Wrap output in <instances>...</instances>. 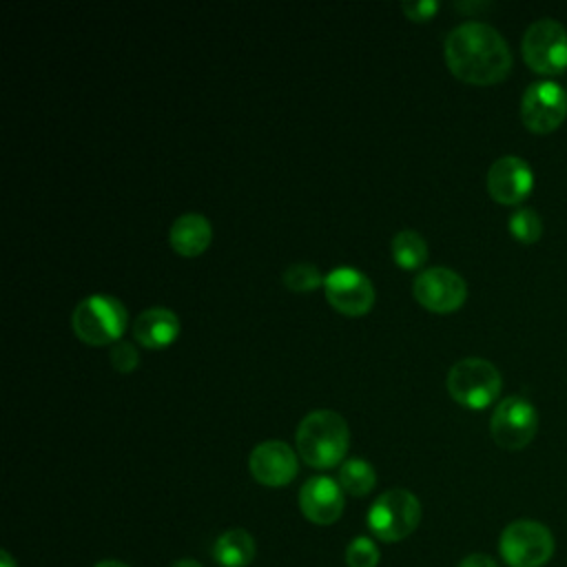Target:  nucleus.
I'll use <instances>...</instances> for the list:
<instances>
[{
	"instance_id": "1",
	"label": "nucleus",
	"mask_w": 567,
	"mask_h": 567,
	"mask_svg": "<svg viewBox=\"0 0 567 567\" xmlns=\"http://www.w3.org/2000/svg\"><path fill=\"white\" fill-rule=\"evenodd\" d=\"M443 55L454 78L476 86L496 84L512 69V53L505 38L478 20L454 27L445 38Z\"/></svg>"
},
{
	"instance_id": "2",
	"label": "nucleus",
	"mask_w": 567,
	"mask_h": 567,
	"mask_svg": "<svg viewBox=\"0 0 567 567\" xmlns=\"http://www.w3.org/2000/svg\"><path fill=\"white\" fill-rule=\"evenodd\" d=\"M295 443L301 461L310 467L328 470L343 461L350 445V430L339 412L315 410L297 425Z\"/></svg>"
},
{
	"instance_id": "3",
	"label": "nucleus",
	"mask_w": 567,
	"mask_h": 567,
	"mask_svg": "<svg viewBox=\"0 0 567 567\" xmlns=\"http://www.w3.org/2000/svg\"><path fill=\"white\" fill-rule=\"evenodd\" d=\"M126 308L117 297L91 295L73 308L71 328L82 343L106 346L120 341L126 330Z\"/></svg>"
},
{
	"instance_id": "4",
	"label": "nucleus",
	"mask_w": 567,
	"mask_h": 567,
	"mask_svg": "<svg viewBox=\"0 0 567 567\" xmlns=\"http://www.w3.org/2000/svg\"><path fill=\"white\" fill-rule=\"evenodd\" d=\"M445 385L458 405L483 410L501 394L503 379L492 361L481 357H465L450 368Z\"/></svg>"
},
{
	"instance_id": "5",
	"label": "nucleus",
	"mask_w": 567,
	"mask_h": 567,
	"mask_svg": "<svg viewBox=\"0 0 567 567\" xmlns=\"http://www.w3.org/2000/svg\"><path fill=\"white\" fill-rule=\"evenodd\" d=\"M421 523L419 498L401 487L388 489L368 509L370 532L385 543H399L410 536Z\"/></svg>"
},
{
	"instance_id": "6",
	"label": "nucleus",
	"mask_w": 567,
	"mask_h": 567,
	"mask_svg": "<svg viewBox=\"0 0 567 567\" xmlns=\"http://www.w3.org/2000/svg\"><path fill=\"white\" fill-rule=\"evenodd\" d=\"M498 549L509 567H543L554 556V536L543 523L520 518L503 529Z\"/></svg>"
},
{
	"instance_id": "7",
	"label": "nucleus",
	"mask_w": 567,
	"mask_h": 567,
	"mask_svg": "<svg viewBox=\"0 0 567 567\" xmlns=\"http://www.w3.org/2000/svg\"><path fill=\"white\" fill-rule=\"evenodd\" d=\"M527 66L536 73H560L567 66V31L554 18L534 20L520 42Z\"/></svg>"
},
{
	"instance_id": "8",
	"label": "nucleus",
	"mask_w": 567,
	"mask_h": 567,
	"mask_svg": "<svg viewBox=\"0 0 567 567\" xmlns=\"http://www.w3.org/2000/svg\"><path fill=\"white\" fill-rule=\"evenodd\" d=\"M538 432V412L525 396H505L492 412L489 434L503 450H523Z\"/></svg>"
},
{
	"instance_id": "9",
	"label": "nucleus",
	"mask_w": 567,
	"mask_h": 567,
	"mask_svg": "<svg viewBox=\"0 0 567 567\" xmlns=\"http://www.w3.org/2000/svg\"><path fill=\"white\" fill-rule=\"evenodd\" d=\"M414 299L430 312H454L467 299V284L465 279L445 266L425 268L416 275L412 284Z\"/></svg>"
},
{
	"instance_id": "10",
	"label": "nucleus",
	"mask_w": 567,
	"mask_h": 567,
	"mask_svg": "<svg viewBox=\"0 0 567 567\" xmlns=\"http://www.w3.org/2000/svg\"><path fill=\"white\" fill-rule=\"evenodd\" d=\"M567 115V93L551 80L534 82L520 100V120L534 133H549L563 124Z\"/></svg>"
},
{
	"instance_id": "11",
	"label": "nucleus",
	"mask_w": 567,
	"mask_h": 567,
	"mask_svg": "<svg viewBox=\"0 0 567 567\" xmlns=\"http://www.w3.org/2000/svg\"><path fill=\"white\" fill-rule=\"evenodd\" d=\"M323 292L328 303L346 317H361L374 306L372 281L363 272L348 266H339L326 275Z\"/></svg>"
},
{
	"instance_id": "12",
	"label": "nucleus",
	"mask_w": 567,
	"mask_h": 567,
	"mask_svg": "<svg viewBox=\"0 0 567 567\" xmlns=\"http://www.w3.org/2000/svg\"><path fill=\"white\" fill-rule=\"evenodd\" d=\"M248 470L257 483L266 487H284L297 476L299 461L288 443L272 439L255 445L248 456Z\"/></svg>"
},
{
	"instance_id": "13",
	"label": "nucleus",
	"mask_w": 567,
	"mask_h": 567,
	"mask_svg": "<svg viewBox=\"0 0 567 567\" xmlns=\"http://www.w3.org/2000/svg\"><path fill=\"white\" fill-rule=\"evenodd\" d=\"M534 186V173L529 164L518 155H503L492 162L487 171V193L498 204L523 202Z\"/></svg>"
},
{
	"instance_id": "14",
	"label": "nucleus",
	"mask_w": 567,
	"mask_h": 567,
	"mask_svg": "<svg viewBox=\"0 0 567 567\" xmlns=\"http://www.w3.org/2000/svg\"><path fill=\"white\" fill-rule=\"evenodd\" d=\"M301 514L315 525H332L343 512V489L330 476H312L299 489Z\"/></svg>"
},
{
	"instance_id": "15",
	"label": "nucleus",
	"mask_w": 567,
	"mask_h": 567,
	"mask_svg": "<svg viewBox=\"0 0 567 567\" xmlns=\"http://www.w3.org/2000/svg\"><path fill=\"white\" fill-rule=\"evenodd\" d=\"M133 337L146 350H162L179 337V317L162 306L146 308L133 323Z\"/></svg>"
},
{
	"instance_id": "16",
	"label": "nucleus",
	"mask_w": 567,
	"mask_h": 567,
	"mask_svg": "<svg viewBox=\"0 0 567 567\" xmlns=\"http://www.w3.org/2000/svg\"><path fill=\"white\" fill-rule=\"evenodd\" d=\"M171 248L182 257H199L213 241V226L199 213H184L171 224Z\"/></svg>"
},
{
	"instance_id": "17",
	"label": "nucleus",
	"mask_w": 567,
	"mask_h": 567,
	"mask_svg": "<svg viewBox=\"0 0 567 567\" xmlns=\"http://www.w3.org/2000/svg\"><path fill=\"white\" fill-rule=\"evenodd\" d=\"M213 558L221 567H246L255 558V540L246 529H228L215 540Z\"/></svg>"
},
{
	"instance_id": "18",
	"label": "nucleus",
	"mask_w": 567,
	"mask_h": 567,
	"mask_svg": "<svg viewBox=\"0 0 567 567\" xmlns=\"http://www.w3.org/2000/svg\"><path fill=\"white\" fill-rule=\"evenodd\" d=\"M392 259L403 270H416L427 259V241L412 228L399 230L390 244Z\"/></svg>"
},
{
	"instance_id": "19",
	"label": "nucleus",
	"mask_w": 567,
	"mask_h": 567,
	"mask_svg": "<svg viewBox=\"0 0 567 567\" xmlns=\"http://www.w3.org/2000/svg\"><path fill=\"white\" fill-rule=\"evenodd\" d=\"M339 485L352 496H365L377 485V472L365 458H348L339 467Z\"/></svg>"
},
{
	"instance_id": "20",
	"label": "nucleus",
	"mask_w": 567,
	"mask_h": 567,
	"mask_svg": "<svg viewBox=\"0 0 567 567\" xmlns=\"http://www.w3.org/2000/svg\"><path fill=\"white\" fill-rule=\"evenodd\" d=\"M323 279L319 268L315 264H308V261H301V264H290L284 275H281V281L288 290L292 292H310V290H317L319 286H323Z\"/></svg>"
},
{
	"instance_id": "21",
	"label": "nucleus",
	"mask_w": 567,
	"mask_h": 567,
	"mask_svg": "<svg viewBox=\"0 0 567 567\" xmlns=\"http://www.w3.org/2000/svg\"><path fill=\"white\" fill-rule=\"evenodd\" d=\"M509 233L523 244H534L543 235V219L529 206L516 208L509 215Z\"/></svg>"
},
{
	"instance_id": "22",
	"label": "nucleus",
	"mask_w": 567,
	"mask_h": 567,
	"mask_svg": "<svg viewBox=\"0 0 567 567\" xmlns=\"http://www.w3.org/2000/svg\"><path fill=\"white\" fill-rule=\"evenodd\" d=\"M346 563L348 567H377L379 547L372 543V538H365V536L352 538L346 549Z\"/></svg>"
},
{
	"instance_id": "23",
	"label": "nucleus",
	"mask_w": 567,
	"mask_h": 567,
	"mask_svg": "<svg viewBox=\"0 0 567 567\" xmlns=\"http://www.w3.org/2000/svg\"><path fill=\"white\" fill-rule=\"evenodd\" d=\"M109 359H111V365H113L120 374H131V372L137 368V363H140V354H137L135 346L128 343V341H117V343H113Z\"/></svg>"
},
{
	"instance_id": "24",
	"label": "nucleus",
	"mask_w": 567,
	"mask_h": 567,
	"mask_svg": "<svg viewBox=\"0 0 567 567\" xmlns=\"http://www.w3.org/2000/svg\"><path fill=\"white\" fill-rule=\"evenodd\" d=\"M401 9H403V13H405L410 20L423 22V20H430V18L436 13L439 4H436L434 0H419V2H403Z\"/></svg>"
},
{
	"instance_id": "25",
	"label": "nucleus",
	"mask_w": 567,
	"mask_h": 567,
	"mask_svg": "<svg viewBox=\"0 0 567 567\" xmlns=\"http://www.w3.org/2000/svg\"><path fill=\"white\" fill-rule=\"evenodd\" d=\"M458 567H498V565H496V560H494L492 556H487V554H470V556H465V558L461 560Z\"/></svg>"
},
{
	"instance_id": "26",
	"label": "nucleus",
	"mask_w": 567,
	"mask_h": 567,
	"mask_svg": "<svg viewBox=\"0 0 567 567\" xmlns=\"http://www.w3.org/2000/svg\"><path fill=\"white\" fill-rule=\"evenodd\" d=\"M0 567H18L9 551H0Z\"/></svg>"
},
{
	"instance_id": "27",
	"label": "nucleus",
	"mask_w": 567,
	"mask_h": 567,
	"mask_svg": "<svg viewBox=\"0 0 567 567\" xmlns=\"http://www.w3.org/2000/svg\"><path fill=\"white\" fill-rule=\"evenodd\" d=\"M173 567H202V565L193 558H179L177 563H173Z\"/></svg>"
},
{
	"instance_id": "28",
	"label": "nucleus",
	"mask_w": 567,
	"mask_h": 567,
	"mask_svg": "<svg viewBox=\"0 0 567 567\" xmlns=\"http://www.w3.org/2000/svg\"><path fill=\"white\" fill-rule=\"evenodd\" d=\"M95 567H128V565H124V563H120V560H102V563H97Z\"/></svg>"
}]
</instances>
